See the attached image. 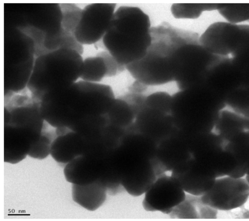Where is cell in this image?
<instances>
[{
    "instance_id": "obj_1",
    "label": "cell",
    "mask_w": 249,
    "mask_h": 221,
    "mask_svg": "<svg viewBox=\"0 0 249 221\" xmlns=\"http://www.w3.org/2000/svg\"><path fill=\"white\" fill-rule=\"evenodd\" d=\"M115 98L109 85L81 80L45 96L40 110L45 121L53 127L72 130L88 119L106 116Z\"/></svg>"
},
{
    "instance_id": "obj_2",
    "label": "cell",
    "mask_w": 249,
    "mask_h": 221,
    "mask_svg": "<svg viewBox=\"0 0 249 221\" xmlns=\"http://www.w3.org/2000/svg\"><path fill=\"white\" fill-rule=\"evenodd\" d=\"M151 29L149 16L141 9L121 6L115 11L103 43L125 67L144 55L151 43Z\"/></svg>"
},
{
    "instance_id": "obj_3",
    "label": "cell",
    "mask_w": 249,
    "mask_h": 221,
    "mask_svg": "<svg viewBox=\"0 0 249 221\" xmlns=\"http://www.w3.org/2000/svg\"><path fill=\"white\" fill-rule=\"evenodd\" d=\"M151 44L144 55L125 66L131 77L147 87L174 82L173 55L187 41L183 29L164 22L151 29Z\"/></svg>"
},
{
    "instance_id": "obj_4",
    "label": "cell",
    "mask_w": 249,
    "mask_h": 221,
    "mask_svg": "<svg viewBox=\"0 0 249 221\" xmlns=\"http://www.w3.org/2000/svg\"><path fill=\"white\" fill-rule=\"evenodd\" d=\"M83 60L82 55L68 49H59L36 57L27 86L31 97L40 102L45 96L78 81Z\"/></svg>"
},
{
    "instance_id": "obj_5",
    "label": "cell",
    "mask_w": 249,
    "mask_h": 221,
    "mask_svg": "<svg viewBox=\"0 0 249 221\" xmlns=\"http://www.w3.org/2000/svg\"><path fill=\"white\" fill-rule=\"evenodd\" d=\"M14 14L8 26L18 28L33 41L36 57L60 48L64 30L60 3L31 4Z\"/></svg>"
},
{
    "instance_id": "obj_6",
    "label": "cell",
    "mask_w": 249,
    "mask_h": 221,
    "mask_svg": "<svg viewBox=\"0 0 249 221\" xmlns=\"http://www.w3.org/2000/svg\"><path fill=\"white\" fill-rule=\"evenodd\" d=\"M33 40L18 28L7 26L4 36V99L26 88L35 59Z\"/></svg>"
},
{
    "instance_id": "obj_7",
    "label": "cell",
    "mask_w": 249,
    "mask_h": 221,
    "mask_svg": "<svg viewBox=\"0 0 249 221\" xmlns=\"http://www.w3.org/2000/svg\"><path fill=\"white\" fill-rule=\"evenodd\" d=\"M249 39V25L216 22L210 25L198 39L208 52L221 55L234 53Z\"/></svg>"
},
{
    "instance_id": "obj_8",
    "label": "cell",
    "mask_w": 249,
    "mask_h": 221,
    "mask_svg": "<svg viewBox=\"0 0 249 221\" xmlns=\"http://www.w3.org/2000/svg\"><path fill=\"white\" fill-rule=\"evenodd\" d=\"M200 198L203 203L217 210H231L247 202L249 198V184L244 178L218 177L212 187Z\"/></svg>"
},
{
    "instance_id": "obj_9",
    "label": "cell",
    "mask_w": 249,
    "mask_h": 221,
    "mask_svg": "<svg viewBox=\"0 0 249 221\" xmlns=\"http://www.w3.org/2000/svg\"><path fill=\"white\" fill-rule=\"evenodd\" d=\"M114 3H92L85 6L74 33L83 45L94 44L107 33L115 11Z\"/></svg>"
},
{
    "instance_id": "obj_10",
    "label": "cell",
    "mask_w": 249,
    "mask_h": 221,
    "mask_svg": "<svg viewBox=\"0 0 249 221\" xmlns=\"http://www.w3.org/2000/svg\"><path fill=\"white\" fill-rule=\"evenodd\" d=\"M186 193L171 174L158 176L144 194L143 209L148 212H160L170 214L186 198Z\"/></svg>"
},
{
    "instance_id": "obj_11",
    "label": "cell",
    "mask_w": 249,
    "mask_h": 221,
    "mask_svg": "<svg viewBox=\"0 0 249 221\" xmlns=\"http://www.w3.org/2000/svg\"><path fill=\"white\" fill-rule=\"evenodd\" d=\"M197 35L179 46L173 55L175 80L178 90L195 86L199 62L206 51L200 45Z\"/></svg>"
},
{
    "instance_id": "obj_12",
    "label": "cell",
    "mask_w": 249,
    "mask_h": 221,
    "mask_svg": "<svg viewBox=\"0 0 249 221\" xmlns=\"http://www.w3.org/2000/svg\"><path fill=\"white\" fill-rule=\"evenodd\" d=\"M190 134L177 129L158 144L156 159L166 172H171L191 158Z\"/></svg>"
},
{
    "instance_id": "obj_13",
    "label": "cell",
    "mask_w": 249,
    "mask_h": 221,
    "mask_svg": "<svg viewBox=\"0 0 249 221\" xmlns=\"http://www.w3.org/2000/svg\"><path fill=\"white\" fill-rule=\"evenodd\" d=\"M176 129L170 114L144 106L137 113L134 122L128 129L140 133L158 144Z\"/></svg>"
},
{
    "instance_id": "obj_14",
    "label": "cell",
    "mask_w": 249,
    "mask_h": 221,
    "mask_svg": "<svg viewBox=\"0 0 249 221\" xmlns=\"http://www.w3.org/2000/svg\"><path fill=\"white\" fill-rule=\"evenodd\" d=\"M41 134L24 127L4 124V162L16 164L23 160Z\"/></svg>"
},
{
    "instance_id": "obj_15",
    "label": "cell",
    "mask_w": 249,
    "mask_h": 221,
    "mask_svg": "<svg viewBox=\"0 0 249 221\" xmlns=\"http://www.w3.org/2000/svg\"><path fill=\"white\" fill-rule=\"evenodd\" d=\"M171 175L186 193L196 196L208 192L217 178L214 173L191 159L172 170Z\"/></svg>"
},
{
    "instance_id": "obj_16",
    "label": "cell",
    "mask_w": 249,
    "mask_h": 221,
    "mask_svg": "<svg viewBox=\"0 0 249 221\" xmlns=\"http://www.w3.org/2000/svg\"><path fill=\"white\" fill-rule=\"evenodd\" d=\"M106 158L89 155L74 158L63 167L66 180L75 185H86L96 181L101 177Z\"/></svg>"
},
{
    "instance_id": "obj_17",
    "label": "cell",
    "mask_w": 249,
    "mask_h": 221,
    "mask_svg": "<svg viewBox=\"0 0 249 221\" xmlns=\"http://www.w3.org/2000/svg\"><path fill=\"white\" fill-rule=\"evenodd\" d=\"M86 151L84 136L71 130L66 134L57 136L52 144L51 155L64 167L74 158L85 154Z\"/></svg>"
},
{
    "instance_id": "obj_18",
    "label": "cell",
    "mask_w": 249,
    "mask_h": 221,
    "mask_svg": "<svg viewBox=\"0 0 249 221\" xmlns=\"http://www.w3.org/2000/svg\"><path fill=\"white\" fill-rule=\"evenodd\" d=\"M73 201L90 211H94L105 203L108 193L105 184L100 180L86 185H71Z\"/></svg>"
},
{
    "instance_id": "obj_19",
    "label": "cell",
    "mask_w": 249,
    "mask_h": 221,
    "mask_svg": "<svg viewBox=\"0 0 249 221\" xmlns=\"http://www.w3.org/2000/svg\"><path fill=\"white\" fill-rule=\"evenodd\" d=\"M157 177L151 161L123 177L121 179V184L128 194L133 197H139L146 193Z\"/></svg>"
},
{
    "instance_id": "obj_20",
    "label": "cell",
    "mask_w": 249,
    "mask_h": 221,
    "mask_svg": "<svg viewBox=\"0 0 249 221\" xmlns=\"http://www.w3.org/2000/svg\"><path fill=\"white\" fill-rule=\"evenodd\" d=\"M136 115L131 106L120 96L115 98L106 117L108 123L127 130L133 125Z\"/></svg>"
},
{
    "instance_id": "obj_21",
    "label": "cell",
    "mask_w": 249,
    "mask_h": 221,
    "mask_svg": "<svg viewBox=\"0 0 249 221\" xmlns=\"http://www.w3.org/2000/svg\"><path fill=\"white\" fill-rule=\"evenodd\" d=\"M107 73L103 58L96 55L83 60L80 79L88 82L100 83L104 78L107 77Z\"/></svg>"
},
{
    "instance_id": "obj_22",
    "label": "cell",
    "mask_w": 249,
    "mask_h": 221,
    "mask_svg": "<svg viewBox=\"0 0 249 221\" xmlns=\"http://www.w3.org/2000/svg\"><path fill=\"white\" fill-rule=\"evenodd\" d=\"M219 3H175L171 7L173 16L177 18H194L206 10L218 9Z\"/></svg>"
},
{
    "instance_id": "obj_23",
    "label": "cell",
    "mask_w": 249,
    "mask_h": 221,
    "mask_svg": "<svg viewBox=\"0 0 249 221\" xmlns=\"http://www.w3.org/2000/svg\"><path fill=\"white\" fill-rule=\"evenodd\" d=\"M56 137L55 129H44L38 140L31 148L28 156L37 160L48 157L51 155L52 144Z\"/></svg>"
},
{
    "instance_id": "obj_24",
    "label": "cell",
    "mask_w": 249,
    "mask_h": 221,
    "mask_svg": "<svg viewBox=\"0 0 249 221\" xmlns=\"http://www.w3.org/2000/svg\"><path fill=\"white\" fill-rule=\"evenodd\" d=\"M217 10L231 23L249 19V3H219Z\"/></svg>"
},
{
    "instance_id": "obj_25",
    "label": "cell",
    "mask_w": 249,
    "mask_h": 221,
    "mask_svg": "<svg viewBox=\"0 0 249 221\" xmlns=\"http://www.w3.org/2000/svg\"><path fill=\"white\" fill-rule=\"evenodd\" d=\"M60 7L63 29L74 33L81 20L83 9L72 3H61Z\"/></svg>"
},
{
    "instance_id": "obj_26",
    "label": "cell",
    "mask_w": 249,
    "mask_h": 221,
    "mask_svg": "<svg viewBox=\"0 0 249 221\" xmlns=\"http://www.w3.org/2000/svg\"><path fill=\"white\" fill-rule=\"evenodd\" d=\"M173 95L165 91H157L146 96L145 106L170 114Z\"/></svg>"
},
{
    "instance_id": "obj_27",
    "label": "cell",
    "mask_w": 249,
    "mask_h": 221,
    "mask_svg": "<svg viewBox=\"0 0 249 221\" xmlns=\"http://www.w3.org/2000/svg\"><path fill=\"white\" fill-rule=\"evenodd\" d=\"M97 55L101 56L105 61L107 69V77L115 76L125 70V67L120 64L107 51H100Z\"/></svg>"
},
{
    "instance_id": "obj_28",
    "label": "cell",
    "mask_w": 249,
    "mask_h": 221,
    "mask_svg": "<svg viewBox=\"0 0 249 221\" xmlns=\"http://www.w3.org/2000/svg\"><path fill=\"white\" fill-rule=\"evenodd\" d=\"M60 49H68L75 51L81 55L84 52V46L75 37L74 34L64 30Z\"/></svg>"
}]
</instances>
